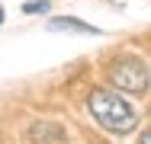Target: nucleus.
Listing matches in <instances>:
<instances>
[{
  "label": "nucleus",
  "instance_id": "obj_1",
  "mask_svg": "<svg viewBox=\"0 0 151 144\" xmlns=\"http://www.w3.org/2000/svg\"><path fill=\"white\" fill-rule=\"evenodd\" d=\"M87 106H90L93 118H96L106 131H113V135H129V131L138 125L135 109L122 99L116 90H93L90 99H87Z\"/></svg>",
  "mask_w": 151,
  "mask_h": 144
},
{
  "label": "nucleus",
  "instance_id": "obj_2",
  "mask_svg": "<svg viewBox=\"0 0 151 144\" xmlns=\"http://www.w3.org/2000/svg\"><path fill=\"white\" fill-rule=\"evenodd\" d=\"M109 80L113 86H119L125 93H145L148 90V67L138 61V58H119L109 64Z\"/></svg>",
  "mask_w": 151,
  "mask_h": 144
},
{
  "label": "nucleus",
  "instance_id": "obj_3",
  "mask_svg": "<svg viewBox=\"0 0 151 144\" xmlns=\"http://www.w3.org/2000/svg\"><path fill=\"white\" fill-rule=\"evenodd\" d=\"M48 29H55V32L68 29V32H87V35H100V29H96V26H87V23L74 19V16H55V19L48 23Z\"/></svg>",
  "mask_w": 151,
  "mask_h": 144
},
{
  "label": "nucleus",
  "instance_id": "obj_4",
  "mask_svg": "<svg viewBox=\"0 0 151 144\" xmlns=\"http://www.w3.org/2000/svg\"><path fill=\"white\" fill-rule=\"evenodd\" d=\"M32 141L35 144H68L64 141V131L58 125H35L32 128Z\"/></svg>",
  "mask_w": 151,
  "mask_h": 144
},
{
  "label": "nucleus",
  "instance_id": "obj_5",
  "mask_svg": "<svg viewBox=\"0 0 151 144\" xmlns=\"http://www.w3.org/2000/svg\"><path fill=\"white\" fill-rule=\"evenodd\" d=\"M48 0H35V3H23V13H45Z\"/></svg>",
  "mask_w": 151,
  "mask_h": 144
},
{
  "label": "nucleus",
  "instance_id": "obj_6",
  "mask_svg": "<svg viewBox=\"0 0 151 144\" xmlns=\"http://www.w3.org/2000/svg\"><path fill=\"white\" fill-rule=\"evenodd\" d=\"M138 144H151V131H148V135H142V141H138Z\"/></svg>",
  "mask_w": 151,
  "mask_h": 144
},
{
  "label": "nucleus",
  "instance_id": "obj_7",
  "mask_svg": "<svg viewBox=\"0 0 151 144\" xmlns=\"http://www.w3.org/2000/svg\"><path fill=\"white\" fill-rule=\"evenodd\" d=\"M0 23H3V6H0Z\"/></svg>",
  "mask_w": 151,
  "mask_h": 144
}]
</instances>
